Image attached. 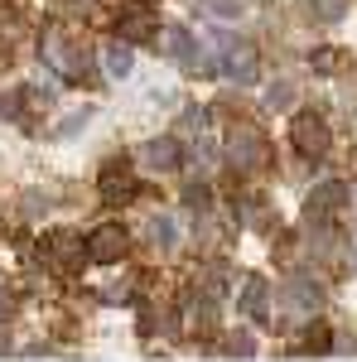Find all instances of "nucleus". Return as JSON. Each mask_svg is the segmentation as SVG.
I'll return each mask as SVG.
<instances>
[{"mask_svg":"<svg viewBox=\"0 0 357 362\" xmlns=\"http://www.w3.org/2000/svg\"><path fill=\"white\" fill-rule=\"evenodd\" d=\"M222 155H227V165L237 169V174H256V169H266L275 160L271 140L261 136V126H251V121H232V126H227Z\"/></svg>","mask_w":357,"mask_h":362,"instance_id":"obj_1","label":"nucleus"},{"mask_svg":"<svg viewBox=\"0 0 357 362\" xmlns=\"http://www.w3.org/2000/svg\"><path fill=\"white\" fill-rule=\"evenodd\" d=\"M39 54H44V63L54 68V73H63V78H78L87 68V54H83V44L68 34V29H44V39H39Z\"/></svg>","mask_w":357,"mask_h":362,"instance_id":"obj_2","label":"nucleus"},{"mask_svg":"<svg viewBox=\"0 0 357 362\" xmlns=\"http://www.w3.org/2000/svg\"><path fill=\"white\" fill-rule=\"evenodd\" d=\"M280 314L285 319H319L324 314V290L304 276H290L280 290Z\"/></svg>","mask_w":357,"mask_h":362,"instance_id":"obj_3","label":"nucleus"},{"mask_svg":"<svg viewBox=\"0 0 357 362\" xmlns=\"http://www.w3.org/2000/svg\"><path fill=\"white\" fill-rule=\"evenodd\" d=\"M290 140H295V150H300L304 160H319V155H329L333 131H329V121H324L319 112H300L295 121H290Z\"/></svg>","mask_w":357,"mask_h":362,"instance_id":"obj_4","label":"nucleus"},{"mask_svg":"<svg viewBox=\"0 0 357 362\" xmlns=\"http://www.w3.org/2000/svg\"><path fill=\"white\" fill-rule=\"evenodd\" d=\"M222 73H227L237 87L256 83V73H261V54H256V44H251V39H227V44H222Z\"/></svg>","mask_w":357,"mask_h":362,"instance_id":"obj_5","label":"nucleus"},{"mask_svg":"<svg viewBox=\"0 0 357 362\" xmlns=\"http://www.w3.org/2000/svg\"><path fill=\"white\" fill-rule=\"evenodd\" d=\"M116 39H121V44H150V39H155V10H150L145 0L121 5V15H116Z\"/></svg>","mask_w":357,"mask_h":362,"instance_id":"obj_6","label":"nucleus"},{"mask_svg":"<svg viewBox=\"0 0 357 362\" xmlns=\"http://www.w3.org/2000/svg\"><path fill=\"white\" fill-rule=\"evenodd\" d=\"M126 251H131V237H126L121 223H102L92 237H87V256H92L97 266H116Z\"/></svg>","mask_w":357,"mask_h":362,"instance_id":"obj_7","label":"nucleus"},{"mask_svg":"<svg viewBox=\"0 0 357 362\" xmlns=\"http://www.w3.org/2000/svg\"><path fill=\"white\" fill-rule=\"evenodd\" d=\"M97 189H102V198L107 203H131L136 198V169H131V160H107L102 165V174H97Z\"/></svg>","mask_w":357,"mask_h":362,"instance_id":"obj_8","label":"nucleus"},{"mask_svg":"<svg viewBox=\"0 0 357 362\" xmlns=\"http://www.w3.org/2000/svg\"><path fill=\"white\" fill-rule=\"evenodd\" d=\"M49 256H54L58 271H68V276H78L83 261H92V256H87V242H78V232H68V227L49 237Z\"/></svg>","mask_w":357,"mask_h":362,"instance_id":"obj_9","label":"nucleus"},{"mask_svg":"<svg viewBox=\"0 0 357 362\" xmlns=\"http://www.w3.org/2000/svg\"><path fill=\"white\" fill-rule=\"evenodd\" d=\"M140 160H145L150 169H160V174H165V169H179V160H184V145H179L174 136H155V140H145Z\"/></svg>","mask_w":357,"mask_h":362,"instance_id":"obj_10","label":"nucleus"},{"mask_svg":"<svg viewBox=\"0 0 357 362\" xmlns=\"http://www.w3.org/2000/svg\"><path fill=\"white\" fill-rule=\"evenodd\" d=\"M338 208H348V184H319L314 194H309V218H333Z\"/></svg>","mask_w":357,"mask_h":362,"instance_id":"obj_11","label":"nucleus"},{"mask_svg":"<svg viewBox=\"0 0 357 362\" xmlns=\"http://www.w3.org/2000/svg\"><path fill=\"white\" fill-rule=\"evenodd\" d=\"M266 300H271V280H266V276H251L247 285H242V295H237V309L251 314L256 324H266Z\"/></svg>","mask_w":357,"mask_h":362,"instance_id":"obj_12","label":"nucleus"},{"mask_svg":"<svg viewBox=\"0 0 357 362\" xmlns=\"http://www.w3.org/2000/svg\"><path fill=\"white\" fill-rule=\"evenodd\" d=\"M150 242L160 251H174L179 247V223H174L169 213H155V218H150Z\"/></svg>","mask_w":357,"mask_h":362,"instance_id":"obj_13","label":"nucleus"},{"mask_svg":"<svg viewBox=\"0 0 357 362\" xmlns=\"http://www.w3.org/2000/svg\"><path fill=\"white\" fill-rule=\"evenodd\" d=\"M102 63H107L111 78H131V68H136V58H131V44H107V54H102Z\"/></svg>","mask_w":357,"mask_h":362,"instance_id":"obj_14","label":"nucleus"},{"mask_svg":"<svg viewBox=\"0 0 357 362\" xmlns=\"http://www.w3.org/2000/svg\"><path fill=\"white\" fill-rule=\"evenodd\" d=\"M184 73H198V78H208L213 73V54H208V44H198V39H189V49H184Z\"/></svg>","mask_w":357,"mask_h":362,"instance_id":"obj_15","label":"nucleus"},{"mask_svg":"<svg viewBox=\"0 0 357 362\" xmlns=\"http://www.w3.org/2000/svg\"><path fill=\"white\" fill-rule=\"evenodd\" d=\"M189 39H193V34H189L184 25H169V29H165V44H160V49H165L169 58H184V49H189Z\"/></svg>","mask_w":357,"mask_h":362,"instance_id":"obj_16","label":"nucleus"},{"mask_svg":"<svg viewBox=\"0 0 357 362\" xmlns=\"http://www.w3.org/2000/svg\"><path fill=\"white\" fill-rule=\"evenodd\" d=\"M309 5H314L309 15H314L319 25H333V20H343V10H348V0H309Z\"/></svg>","mask_w":357,"mask_h":362,"instance_id":"obj_17","label":"nucleus"},{"mask_svg":"<svg viewBox=\"0 0 357 362\" xmlns=\"http://www.w3.org/2000/svg\"><path fill=\"white\" fill-rule=\"evenodd\" d=\"M266 102H271L275 112H285V107H290V102H295V83H275L271 92H266Z\"/></svg>","mask_w":357,"mask_h":362,"instance_id":"obj_18","label":"nucleus"},{"mask_svg":"<svg viewBox=\"0 0 357 362\" xmlns=\"http://www.w3.org/2000/svg\"><path fill=\"white\" fill-rule=\"evenodd\" d=\"M304 343H309V348H314V353H329V329H324V324H319V319H314V329H309V334H304Z\"/></svg>","mask_w":357,"mask_h":362,"instance_id":"obj_19","label":"nucleus"},{"mask_svg":"<svg viewBox=\"0 0 357 362\" xmlns=\"http://www.w3.org/2000/svg\"><path fill=\"white\" fill-rule=\"evenodd\" d=\"M184 203L203 213V208H208V184H189V189H184Z\"/></svg>","mask_w":357,"mask_h":362,"instance_id":"obj_20","label":"nucleus"},{"mask_svg":"<svg viewBox=\"0 0 357 362\" xmlns=\"http://www.w3.org/2000/svg\"><path fill=\"white\" fill-rule=\"evenodd\" d=\"M208 10H213L218 20H237V15H242V5H237V0H208Z\"/></svg>","mask_w":357,"mask_h":362,"instance_id":"obj_21","label":"nucleus"},{"mask_svg":"<svg viewBox=\"0 0 357 362\" xmlns=\"http://www.w3.org/2000/svg\"><path fill=\"white\" fill-rule=\"evenodd\" d=\"M49 213V198L44 194H25V218H44Z\"/></svg>","mask_w":357,"mask_h":362,"instance_id":"obj_22","label":"nucleus"},{"mask_svg":"<svg viewBox=\"0 0 357 362\" xmlns=\"http://www.w3.org/2000/svg\"><path fill=\"white\" fill-rule=\"evenodd\" d=\"M333 63H338V54H333V49H319V54H314V68H324V73H329Z\"/></svg>","mask_w":357,"mask_h":362,"instance_id":"obj_23","label":"nucleus"},{"mask_svg":"<svg viewBox=\"0 0 357 362\" xmlns=\"http://www.w3.org/2000/svg\"><path fill=\"white\" fill-rule=\"evenodd\" d=\"M10 314H15V300H10V295L0 290V319H10Z\"/></svg>","mask_w":357,"mask_h":362,"instance_id":"obj_24","label":"nucleus"},{"mask_svg":"<svg viewBox=\"0 0 357 362\" xmlns=\"http://www.w3.org/2000/svg\"><path fill=\"white\" fill-rule=\"evenodd\" d=\"M353 174H357V145H353Z\"/></svg>","mask_w":357,"mask_h":362,"instance_id":"obj_25","label":"nucleus"}]
</instances>
